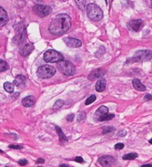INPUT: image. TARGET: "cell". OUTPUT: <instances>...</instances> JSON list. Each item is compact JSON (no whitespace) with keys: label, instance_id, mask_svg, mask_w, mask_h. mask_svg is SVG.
Wrapping results in <instances>:
<instances>
[{"label":"cell","instance_id":"obj_39","mask_svg":"<svg viewBox=\"0 0 152 167\" xmlns=\"http://www.w3.org/2000/svg\"><path fill=\"white\" fill-rule=\"evenodd\" d=\"M150 4H151V6H152V0H150Z\"/></svg>","mask_w":152,"mask_h":167},{"label":"cell","instance_id":"obj_25","mask_svg":"<svg viewBox=\"0 0 152 167\" xmlns=\"http://www.w3.org/2000/svg\"><path fill=\"white\" fill-rule=\"evenodd\" d=\"M114 131H115V128L112 127V126H110V127H105V128L103 129L102 133L103 134H107L108 133H113Z\"/></svg>","mask_w":152,"mask_h":167},{"label":"cell","instance_id":"obj_1","mask_svg":"<svg viewBox=\"0 0 152 167\" xmlns=\"http://www.w3.org/2000/svg\"><path fill=\"white\" fill-rule=\"evenodd\" d=\"M71 27V18L68 14H59L51 21L49 31L56 36L65 34Z\"/></svg>","mask_w":152,"mask_h":167},{"label":"cell","instance_id":"obj_23","mask_svg":"<svg viewBox=\"0 0 152 167\" xmlns=\"http://www.w3.org/2000/svg\"><path fill=\"white\" fill-rule=\"evenodd\" d=\"M8 69V65L6 61L0 59V72L1 71H5Z\"/></svg>","mask_w":152,"mask_h":167},{"label":"cell","instance_id":"obj_31","mask_svg":"<svg viewBox=\"0 0 152 167\" xmlns=\"http://www.w3.org/2000/svg\"><path fill=\"white\" fill-rule=\"evenodd\" d=\"M126 131L125 130H120V131L118 133V136H119V137H123V136H125L126 135Z\"/></svg>","mask_w":152,"mask_h":167},{"label":"cell","instance_id":"obj_11","mask_svg":"<svg viewBox=\"0 0 152 167\" xmlns=\"http://www.w3.org/2000/svg\"><path fill=\"white\" fill-rule=\"evenodd\" d=\"M33 49H34V45L30 42H27L22 46V48L19 49V53L22 57L26 58L33 51Z\"/></svg>","mask_w":152,"mask_h":167},{"label":"cell","instance_id":"obj_10","mask_svg":"<svg viewBox=\"0 0 152 167\" xmlns=\"http://www.w3.org/2000/svg\"><path fill=\"white\" fill-rule=\"evenodd\" d=\"M98 163L103 166V167H108V166H113L116 163V159L113 158L112 156H101L100 158H98Z\"/></svg>","mask_w":152,"mask_h":167},{"label":"cell","instance_id":"obj_24","mask_svg":"<svg viewBox=\"0 0 152 167\" xmlns=\"http://www.w3.org/2000/svg\"><path fill=\"white\" fill-rule=\"evenodd\" d=\"M96 99H97L96 96H95V95H91L90 97L88 98V100H86V102H85V104H86V105H89V104L93 103L94 101L96 100Z\"/></svg>","mask_w":152,"mask_h":167},{"label":"cell","instance_id":"obj_20","mask_svg":"<svg viewBox=\"0 0 152 167\" xmlns=\"http://www.w3.org/2000/svg\"><path fill=\"white\" fill-rule=\"evenodd\" d=\"M4 89L8 93H12V92H14V84L10 82H6L4 84Z\"/></svg>","mask_w":152,"mask_h":167},{"label":"cell","instance_id":"obj_33","mask_svg":"<svg viewBox=\"0 0 152 167\" xmlns=\"http://www.w3.org/2000/svg\"><path fill=\"white\" fill-rule=\"evenodd\" d=\"M75 161H76V162H78V163H84V160H83V158H82V157H80V156L76 157Z\"/></svg>","mask_w":152,"mask_h":167},{"label":"cell","instance_id":"obj_27","mask_svg":"<svg viewBox=\"0 0 152 167\" xmlns=\"http://www.w3.org/2000/svg\"><path fill=\"white\" fill-rule=\"evenodd\" d=\"M85 118H86V113H85L84 111H82V113H80L78 114V122H81V120H83Z\"/></svg>","mask_w":152,"mask_h":167},{"label":"cell","instance_id":"obj_22","mask_svg":"<svg viewBox=\"0 0 152 167\" xmlns=\"http://www.w3.org/2000/svg\"><path fill=\"white\" fill-rule=\"evenodd\" d=\"M138 157V154L135 153H128V154H125L123 156V159L124 160H134L135 158Z\"/></svg>","mask_w":152,"mask_h":167},{"label":"cell","instance_id":"obj_35","mask_svg":"<svg viewBox=\"0 0 152 167\" xmlns=\"http://www.w3.org/2000/svg\"><path fill=\"white\" fill-rule=\"evenodd\" d=\"M141 167H152V164H143V165H141Z\"/></svg>","mask_w":152,"mask_h":167},{"label":"cell","instance_id":"obj_3","mask_svg":"<svg viewBox=\"0 0 152 167\" xmlns=\"http://www.w3.org/2000/svg\"><path fill=\"white\" fill-rule=\"evenodd\" d=\"M87 14L89 19L93 21H99L103 18V11L102 9L96 4L90 3L87 6Z\"/></svg>","mask_w":152,"mask_h":167},{"label":"cell","instance_id":"obj_16","mask_svg":"<svg viewBox=\"0 0 152 167\" xmlns=\"http://www.w3.org/2000/svg\"><path fill=\"white\" fill-rule=\"evenodd\" d=\"M35 97L34 96H27L22 100V105L26 108H30L35 104Z\"/></svg>","mask_w":152,"mask_h":167},{"label":"cell","instance_id":"obj_8","mask_svg":"<svg viewBox=\"0 0 152 167\" xmlns=\"http://www.w3.org/2000/svg\"><path fill=\"white\" fill-rule=\"evenodd\" d=\"M33 11L34 13L39 16L40 17H45L46 16H49L52 12V8L49 6H46V5H36L33 7Z\"/></svg>","mask_w":152,"mask_h":167},{"label":"cell","instance_id":"obj_9","mask_svg":"<svg viewBox=\"0 0 152 167\" xmlns=\"http://www.w3.org/2000/svg\"><path fill=\"white\" fill-rule=\"evenodd\" d=\"M127 26L130 30L135 31V32H138L139 30H141L142 27H143L144 22L142 19H132V20L128 22Z\"/></svg>","mask_w":152,"mask_h":167},{"label":"cell","instance_id":"obj_5","mask_svg":"<svg viewBox=\"0 0 152 167\" xmlns=\"http://www.w3.org/2000/svg\"><path fill=\"white\" fill-rule=\"evenodd\" d=\"M115 115L108 113V109L106 106H100L95 113V120L97 122H104V120H110Z\"/></svg>","mask_w":152,"mask_h":167},{"label":"cell","instance_id":"obj_37","mask_svg":"<svg viewBox=\"0 0 152 167\" xmlns=\"http://www.w3.org/2000/svg\"><path fill=\"white\" fill-rule=\"evenodd\" d=\"M60 167H69V165L68 164H61V165H59Z\"/></svg>","mask_w":152,"mask_h":167},{"label":"cell","instance_id":"obj_19","mask_svg":"<svg viewBox=\"0 0 152 167\" xmlns=\"http://www.w3.org/2000/svg\"><path fill=\"white\" fill-rule=\"evenodd\" d=\"M56 133L59 134V139H60V141H61V142H66V141H68V138L66 137V135L64 134V133H63V131L61 130L60 127L56 126Z\"/></svg>","mask_w":152,"mask_h":167},{"label":"cell","instance_id":"obj_32","mask_svg":"<svg viewBox=\"0 0 152 167\" xmlns=\"http://www.w3.org/2000/svg\"><path fill=\"white\" fill-rule=\"evenodd\" d=\"M144 100H152V95L151 94H146L145 96H144Z\"/></svg>","mask_w":152,"mask_h":167},{"label":"cell","instance_id":"obj_18","mask_svg":"<svg viewBox=\"0 0 152 167\" xmlns=\"http://www.w3.org/2000/svg\"><path fill=\"white\" fill-rule=\"evenodd\" d=\"M133 83V87H134L138 91H146V86L142 84V82L138 79H134L132 81Z\"/></svg>","mask_w":152,"mask_h":167},{"label":"cell","instance_id":"obj_21","mask_svg":"<svg viewBox=\"0 0 152 167\" xmlns=\"http://www.w3.org/2000/svg\"><path fill=\"white\" fill-rule=\"evenodd\" d=\"M75 2L77 3V5L78 6V7L80 9H85V8H87V2H86V0H75Z\"/></svg>","mask_w":152,"mask_h":167},{"label":"cell","instance_id":"obj_38","mask_svg":"<svg viewBox=\"0 0 152 167\" xmlns=\"http://www.w3.org/2000/svg\"><path fill=\"white\" fill-rule=\"evenodd\" d=\"M149 143H150V144H152V138H151L150 140H149Z\"/></svg>","mask_w":152,"mask_h":167},{"label":"cell","instance_id":"obj_7","mask_svg":"<svg viewBox=\"0 0 152 167\" xmlns=\"http://www.w3.org/2000/svg\"><path fill=\"white\" fill-rule=\"evenodd\" d=\"M64 59V57L61 53L59 51L54 50V49H49L45 52L44 54V60L49 63H55L59 62Z\"/></svg>","mask_w":152,"mask_h":167},{"label":"cell","instance_id":"obj_6","mask_svg":"<svg viewBox=\"0 0 152 167\" xmlns=\"http://www.w3.org/2000/svg\"><path fill=\"white\" fill-rule=\"evenodd\" d=\"M56 74L55 68L49 66V65H43L40 66L36 70V75L41 79H49Z\"/></svg>","mask_w":152,"mask_h":167},{"label":"cell","instance_id":"obj_40","mask_svg":"<svg viewBox=\"0 0 152 167\" xmlns=\"http://www.w3.org/2000/svg\"><path fill=\"white\" fill-rule=\"evenodd\" d=\"M0 153H3V151H2V150H0Z\"/></svg>","mask_w":152,"mask_h":167},{"label":"cell","instance_id":"obj_4","mask_svg":"<svg viewBox=\"0 0 152 167\" xmlns=\"http://www.w3.org/2000/svg\"><path fill=\"white\" fill-rule=\"evenodd\" d=\"M56 68L65 76H72L76 72L75 65L69 60L63 59L61 61H59L56 64Z\"/></svg>","mask_w":152,"mask_h":167},{"label":"cell","instance_id":"obj_34","mask_svg":"<svg viewBox=\"0 0 152 167\" xmlns=\"http://www.w3.org/2000/svg\"><path fill=\"white\" fill-rule=\"evenodd\" d=\"M18 163H19L20 165H22V166H24V165L27 164V161L26 160H19V161H18Z\"/></svg>","mask_w":152,"mask_h":167},{"label":"cell","instance_id":"obj_15","mask_svg":"<svg viewBox=\"0 0 152 167\" xmlns=\"http://www.w3.org/2000/svg\"><path fill=\"white\" fill-rule=\"evenodd\" d=\"M8 22V16L5 9L0 6V27H3L6 25Z\"/></svg>","mask_w":152,"mask_h":167},{"label":"cell","instance_id":"obj_14","mask_svg":"<svg viewBox=\"0 0 152 167\" xmlns=\"http://www.w3.org/2000/svg\"><path fill=\"white\" fill-rule=\"evenodd\" d=\"M26 78L25 76L17 75L14 80L13 84L17 88H21V87H24L26 85Z\"/></svg>","mask_w":152,"mask_h":167},{"label":"cell","instance_id":"obj_12","mask_svg":"<svg viewBox=\"0 0 152 167\" xmlns=\"http://www.w3.org/2000/svg\"><path fill=\"white\" fill-rule=\"evenodd\" d=\"M64 41L66 44V46H69V48H79L82 45L79 39H74V38H66Z\"/></svg>","mask_w":152,"mask_h":167},{"label":"cell","instance_id":"obj_28","mask_svg":"<svg viewBox=\"0 0 152 167\" xmlns=\"http://www.w3.org/2000/svg\"><path fill=\"white\" fill-rule=\"evenodd\" d=\"M9 148H11V149L21 150V149H22V146H21V145H16V144H11V145H9Z\"/></svg>","mask_w":152,"mask_h":167},{"label":"cell","instance_id":"obj_41","mask_svg":"<svg viewBox=\"0 0 152 167\" xmlns=\"http://www.w3.org/2000/svg\"><path fill=\"white\" fill-rule=\"evenodd\" d=\"M105 1H106V3H107V2H108V1H107V0H105Z\"/></svg>","mask_w":152,"mask_h":167},{"label":"cell","instance_id":"obj_30","mask_svg":"<svg viewBox=\"0 0 152 167\" xmlns=\"http://www.w3.org/2000/svg\"><path fill=\"white\" fill-rule=\"evenodd\" d=\"M74 118H75V115H74V113H70L69 115H68V116H66V120H68V122H69V123H71V122H73Z\"/></svg>","mask_w":152,"mask_h":167},{"label":"cell","instance_id":"obj_2","mask_svg":"<svg viewBox=\"0 0 152 167\" xmlns=\"http://www.w3.org/2000/svg\"><path fill=\"white\" fill-rule=\"evenodd\" d=\"M152 59V51L148 49H142L135 52L132 58L127 59L126 63H134V62H144Z\"/></svg>","mask_w":152,"mask_h":167},{"label":"cell","instance_id":"obj_13","mask_svg":"<svg viewBox=\"0 0 152 167\" xmlns=\"http://www.w3.org/2000/svg\"><path fill=\"white\" fill-rule=\"evenodd\" d=\"M105 74H106V71L104 70H102V69H97V70H93L89 74L88 79L90 80H97V79L102 78L104 75H105Z\"/></svg>","mask_w":152,"mask_h":167},{"label":"cell","instance_id":"obj_36","mask_svg":"<svg viewBox=\"0 0 152 167\" xmlns=\"http://www.w3.org/2000/svg\"><path fill=\"white\" fill-rule=\"evenodd\" d=\"M45 161H44V159H39L36 161V163H44Z\"/></svg>","mask_w":152,"mask_h":167},{"label":"cell","instance_id":"obj_26","mask_svg":"<svg viewBox=\"0 0 152 167\" xmlns=\"http://www.w3.org/2000/svg\"><path fill=\"white\" fill-rule=\"evenodd\" d=\"M64 104H65V101H64V100H56V103L54 104V108H60V107H62Z\"/></svg>","mask_w":152,"mask_h":167},{"label":"cell","instance_id":"obj_17","mask_svg":"<svg viewBox=\"0 0 152 167\" xmlns=\"http://www.w3.org/2000/svg\"><path fill=\"white\" fill-rule=\"evenodd\" d=\"M106 85H107V81H106L105 79L102 78V79L98 80L97 81V83H96V90L98 92L104 91V90H105V89H106Z\"/></svg>","mask_w":152,"mask_h":167},{"label":"cell","instance_id":"obj_29","mask_svg":"<svg viewBox=\"0 0 152 167\" xmlns=\"http://www.w3.org/2000/svg\"><path fill=\"white\" fill-rule=\"evenodd\" d=\"M124 148V143H117L115 145V149L116 150H121Z\"/></svg>","mask_w":152,"mask_h":167}]
</instances>
